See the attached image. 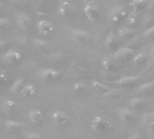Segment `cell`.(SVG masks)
I'll return each mask as SVG.
<instances>
[{
	"mask_svg": "<svg viewBox=\"0 0 154 139\" xmlns=\"http://www.w3.org/2000/svg\"><path fill=\"white\" fill-rule=\"evenodd\" d=\"M84 13L86 18L92 23H96L100 20V9L94 2H87L84 7Z\"/></svg>",
	"mask_w": 154,
	"mask_h": 139,
	"instance_id": "cell-1",
	"label": "cell"
},
{
	"mask_svg": "<svg viewBox=\"0 0 154 139\" xmlns=\"http://www.w3.org/2000/svg\"><path fill=\"white\" fill-rule=\"evenodd\" d=\"M112 125L110 121L104 116L98 115L95 116L92 121V129L96 133H105L111 128Z\"/></svg>",
	"mask_w": 154,
	"mask_h": 139,
	"instance_id": "cell-2",
	"label": "cell"
},
{
	"mask_svg": "<svg viewBox=\"0 0 154 139\" xmlns=\"http://www.w3.org/2000/svg\"><path fill=\"white\" fill-rule=\"evenodd\" d=\"M127 17H128L127 11L123 8H121V7H116V8H112L110 13L111 21L113 23H117V24L125 21Z\"/></svg>",
	"mask_w": 154,
	"mask_h": 139,
	"instance_id": "cell-3",
	"label": "cell"
},
{
	"mask_svg": "<svg viewBox=\"0 0 154 139\" xmlns=\"http://www.w3.org/2000/svg\"><path fill=\"white\" fill-rule=\"evenodd\" d=\"M71 36L75 42L79 44H86L92 39V35L89 32L85 30H81V29L72 30Z\"/></svg>",
	"mask_w": 154,
	"mask_h": 139,
	"instance_id": "cell-4",
	"label": "cell"
},
{
	"mask_svg": "<svg viewBox=\"0 0 154 139\" xmlns=\"http://www.w3.org/2000/svg\"><path fill=\"white\" fill-rule=\"evenodd\" d=\"M52 117H53V120L54 121V123L56 125L63 126V127L68 126L70 125V122H71L70 116L65 112L61 111V110L54 111L52 115Z\"/></svg>",
	"mask_w": 154,
	"mask_h": 139,
	"instance_id": "cell-5",
	"label": "cell"
},
{
	"mask_svg": "<svg viewBox=\"0 0 154 139\" xmlns=\"http://www.w3.org/2000/svg\"><path fill=\"white\" fill-rule=\"evenodd\" d=\"M133 51L129 47H119L114 53L112 58L117 61H128L132 57Z\"/></svg>",
	"mask_w": 154,
	"mask_h": 139,
	"instance_id": "cell-6",
	"label": "cell"
},
{
	"mask_svg": "<svg viewBox=\"0 0 154 139\" xmlns=\"http://www.w3.org/2000/svg\"><path fill=\"white\" fill-rule=\"evenodd\" d=\"M61 76L60 71L54 68H44L39 72V77L46 80V81H53L57 78H59Z\"/></svg>",
	"mask_w": 154,
	"mask_h": 139,
	"instance_id": "cell-7",
	"label": "cell"
},
{
	"mask_svg": "<svg viewBox=\"0 0 154 139\" xmlns=\"http://www.w3.org/2000/svg\"><path fill=\"white\" fill-rule=\"evenodd\" d=\"M104 46L107 48V50L114 53L119 48V39H118V36L113 32H110L106 36V37H105Z\"/></svg>",
	"mask_w": 154,
	"mask_h": 139,
	"instance_id": "cell-8",
	"label": "cell"
},
{
	"mask_svg": "<svg viewBox=\"0 0 154 139\" xmlns=\"http://www.w3.org/2000/svg\"><path fill=\"white\" fill-rule=\"evenodd\" d=\"M58 13L62 17H70L75 13V8L69 1H62L58 7Z\"/></svg>",
	"mask_w": 154,
	"mask_h": 139,
	"instance_id": "cell-9",
	"label": "cell"
},
{
	"mask_svg": "<svg viewBox=\"0 0 154 139\" xmlns=\"http://www.w3.org/2000/svg\"><path fill=\"white\" fill-rule=\"evenodd\" d=\"M36 28L37 31L44 36H48L50 34H52L54 32V26L53 24L46 20V19H41L37 22L36 25Z\"/></svg>",
	"mask_w": 154,
	"mask_h": 139,
	"instance_id": "cell-10",
	"label": "cell"
},
{
	"mask_svg": "<svg viewBox=\"0 0 154 139\" xmlns=\"http://www.w3.org/2000/svg\"><path fill=\"white\" fill-rule=\"evenodd\" d=\"M2 59L7 64H16L20 62L22 59V55L17 50H8L3 55Z\"/></svg>",
	"mask_w": 154,
	"mask_h": 139,
	"instance_id": "cell-11",
	"label": "cell"
},
{
	"mask_svg": "<svg viewBox=\"0 0 154 139\" xmlns=\"http://www.w3.org/2000/svg\"><path fill=\"white\" fill-rule=\"evenodd\" d=\"M17 25L22 30L28 29L32 25V20L27 14L21 13L17 17Z\"/></svg>",
	"mask_w": 154,
	"mask_h": 139,
	"instance_id": "cell-12",
	"label": "cell"
},
{
	"mask_svg": "<svg viewBox=\"0 0 154 139\" xmlns=\"http://www.w3.org/2000/svg\"><path fill=\"white\" fill-rule=\"evenodd\" d=\"M33 46L40 53H46L50 48L48 42L41 38H35L33 40Z\"/></svg>",
	"mask_w": 154,
	"mask_h": 139,
	"instance_id": "cell-13",
	"label": "cell"
},
{
	"mask_svg": "<svg viewBox=\"0 0 154 139\" xmlns=\"http://www.w3.org/2000/svg\"><path fill=\"white\" fill-rule=\"evenodd\" d=\"M28 118L33 125H39L43 121V113L37 109L31 110L28 114Z\"/></svg>",
	"mask_w": 154,
	"mask_h": 139,
	"instance_id": "cell-14",
	"label": "cell"
},
{
	"mask_svg": "<svg viewBox=\"0 0 154 139\" xmlns=\"http://www.w3.org/2000/svg\"><path fill=\"white\" fill-rule=\"evenodd\" d=\"M148 5V0H131L130 6L132 8L133 12L139 13L141 10H144Z\"/></svg>",
	"mask_w": 154,
	"mask_h": 139,
	"instance_id": "cell-15",
	"label": "cell"
},
{
	"mask_svg": "<svg viewBox=\"0 0 154 139\" xmlns=\"http://www.w3.org/2000/svg\"><path fill=\"white\" fill-rule=\"evenodd\" d=\"M120 118L126 123H131L135 119V114L129 109H122L120 111Z\"/></svg>",
	"mask_w": 154,
	"mask_h": 139,
	"instance_id": "cell-16",
	"label": "cell"
},
{
	"mask_svg": "<svg viewBox=\"0 0 154 139\" xmlns=\"http://www.w3.org/2000/svg\"><path fill=\"white\" fill-rule=\"evenodd\" d=\"M20 94L26 98L32 97L35 94V88L32 84H26V85L25 84L24 87L22 88V90L20 92Z\"/></svg>",
	"mask_w": 154,
	"mask_h": 139,
	"instance_id": "cell-17",
	"label": "cell"
},
{
	"mask_svg": "<svg viewBox=\"0 0 154 139\" xmlns=\"http://www.w3.org/2000/svg\"><path fill=\"white\" fill-rule=\"evenodd\" d=\"M140 16L137 12H132L131 14L128 15L125 21L128 23L129 26H137L140 23Z\"/></svg>",
	"mask_w": 154,
	"mask_h": 139,
	"instance_id": "cell-18",
	"label": "cell"
},
{
	"mask_svg": "<svg viewBox=\"0 0 154 139\" xmlns=\"http://www.w3.org/2000/svg\"><path fill=\"white\" fill-rule=\"evenodd\" d=\"M3 108L8 114H14L17 109V104L13 100H8L4 103Z\"/></svg>",
	"mask_w": 154,
	"mask_h": 139,
	"instance_id": "cell-19",
	"label": "cell"
},
{
	"mask_svg": "<svg viewBox=\"0 0 154 139\" xmlns=\"http://www.w3.org/2000/svg\"><path fill=\"white\" fill-rule=\"evenodd\" d=\"M133 36V31L128 27H122L118 30V36L122 39L130 38Z\"/></svg>",
	"mask_w": 154,
	"mask_h": 139,
	"instance_id": "cell-20",
	"label": "cell"
},
{
	"mask_svg": "<svg viewBox=\"0 0 154 139\" xmlns=\"http://www.w3.org/2000/svg\"><path fill=\"white\" fill-rule=\"evenodd\" d=\"M25 86V80L23 78H17L11 87V91L14 93H20Z\"/></svg>",
	"mask_w": 154,
	"mask_h": 139,
	"instance_id": "cell-21",
	"label": "cell"
},
{
	"mask_svg": "<svg viewBox=\"0 0 154 139\" xmlns=\"http://www.w3.org/2000/svg\"><path fill=\"white\" fill-rule=\"evenodd\" d=\"M140 81V77H124L117 83L121 86H131Z\"/></svg>",
	"mask_w": 154,
	"mask_h": 139,
	"instance_id": "cell-22",
	"label": "cell"
},
{
	"mask_svg": "<svg viewBox=\"0 0 154 139\" xmlns=\"http://www.w3.org/2000/svg\"><path fill=\"white\" fill-rule=\"evenodd\" d=\"M103 65L107 70H113L116 67V61L113 58H105L103 61Z\"/></svg>",
	"mask_w": 154,
	"mask_h": 139,
	"instance_id": "cell-23",
	"label": "cell"
},
{
	"mask_svg": "<svg viewBox=\"0 0 154 139\" xmlns=\"http://www.w3.org/2000/svg\"><path fill=\"white\" fill-rule=\"evenodd\" d=\"M133 61H134V64L137 65H141L143 64L146 63L147 61V57L146 55L143 54V53H140L138 55H136L133 58Z\"/></svg>",
	"mask_w": 154,
	"mask_h": 139,
	"instance_id": "cell-24",
	"label": "cell"
},
{
	"mask_svg": "<svg viewBox=\"0 0 154 139\" xmlns=\"http://www.w3.org/2000/svg\"><path fill=\"white\" fill-rule=\"evenodd\" d=\"M144 36H145L146 38H148L149 40L154 41V26L151 27L150 28H149V29L145 32Z\"/></svg>",
	"mask_w": 154,
	"mask_h": 139,
	"instance_id": "cell-25",
	"label": "cell"
},
{
	"mask_svg": "<svg viewBox=\"0 0 154 139\" xmlns=\"http://www.w3.org/2000/svg\"><path fill=\"white\" fill-rule=\"evenodd\" d=\"M8 83V77L5 73H0V88L4 87Z\"/></svg>",
	"mask_w": 154,
	"mask_h": 139,
	"instance_id": "cell-26",
	"label": "cell"
},
{
	"mask_svg": "<svg viewBox=\"0 0 154 139\" xmlns=\"http://www.w3.org/2000/svg\"><path fill=\"white\" fill-rule=\"evenodd\" d=\"M9 25V21L8 19L5 18V17H0V30H3L6 27H8Z\"/></svg>",
	"mask_w": 154,
	"mask_h": 139,
	"instance_id": "cell-27",
	"label": "cell"
},
{
	"mask_svg": "<svg viewBox=\"0 0 154 139\" xmlns=\"http://www.w3.org/2000/svg\"><path fill=\"white\" fill-rule=\"evenodd\" d=\"M93 87H94V88L96 91H103V90H105V89L107 88L105 86L102 85V84L99 83V82H94Z\"/></svg>",
	"mask_w": 154,
	"mask_h": 139,
	"instance_id": "cell-28",
	"label": "cell"
},
{
	"mask_svg": "<svg viewBox=\"0 0 154 139\" xmlns=\"http://www.w3.org/2000/svg\"><path fill=\"white\" fill-rule=\"evenodd\" d=\"M28 0H10L11 4L17 5V6H25L26 5Z\"/></svg>",
	"mask_w": 154,
	"mask_h": 139,
	"instance_id": "cell-29",
	"label": "cell"
},
{
	"mask_svg": "<svg viewBox=\"0 0 154 139\" xmlns=\"http://www.w3.org/2000/svg\"><path fill=\"white\" fill-rule=\"evenodd\" d=\"M73 88L76 92H83L85 90V85L82 83H77L74 85Z\"/></svg>",
	"mask_w": 154,
	"mask_h": 139,
	"instance_id": "cell-30",
	"label": "cell"
},
{
	"mask_svg": "<svg viewBox=\"0 0 154 139\" xmlns=\"http://www.w3.org/2000/svg\"><path fill=\"white\" fill-rule=\"evenodd\" d=\"M6 124H7L8 128H14V129H15L17 126H20L19 124H18L17 122H15V121H8V122H7Z\"/></svg>",
	"mask_w": 154,
	"mask_h": 139,
	"instance_id": "cell-31",
	"label": "cell"
},
{
	"mask_svg": "<svg viewBox=\"0 0 154 139\" xmlns=\"http://www.w3.org/2000/svg\"><path fill=\"white\" fill-rule=\"evenodd\" d=\"M27 139H40V136L37 135V134H35V133H31V134L28 135Z\"/></svg>",
	"mask_w": 154,
	"mask_h": 139,
	"instance_id": "cell-32",
	"label": "cell"
},
{
	"mask_svg": "<svg viewBox=\"0 0 154 139\" xmlns=\"http://www.w3.org/2000/svg\"><path fill=\"white\" fill-rule=\"evenodd\" d=\"M7 46V42L4 40H0V51L3 50Z\"/></svg>",
	"mask_w": 154,
	"mask_h": 139,
	"instance_id": "cell-33",
	"label": "cell"
},
{
	"mask_svg": "<svg viewBox=\"0 0 154 139\" xmlns=\"http://www.w3.org/2000/svg\"><path fill=\"white\" fill-rule=\"evenodd\" d=\"M129 139H141V137L140 135H138V134H134V135L131 136Z\"/></svg>",
	"mask_w": 154,
	"mask_h": 139,
	"instance_id": "cell-34",
	"label": "cell"
},
{
	"mask_svg": "<svg viewBox=\"0 0 154 139\" xmlns=\"http://www.w3.org/2000/svg\"><path fill=\"white\" fill-rule=\"evenodd\" d=\"M150 124H151V125H153L154 126V115L151 116V118H150Z\"/></svg>",
	"mask_w": 154,
	"mask_h": 139,
	"instance_id": "cell-35",
	"label": "cell"
},
{
	"mask_svg": "<svg viewBox=\"0 0 154 139\" xmlns=\"http://www.w3.org/2000/svg\"><path fill=\"white\" fill-rule=\"evenodd\" d=\"M2 13H3V6L1 3H0V15H1Z\"/></svg>",
	"mask_w": 154,
	"mask_h": 139,
	"instance_id": "cell-36",
	"label": "cell"
},
{
	"mask_svg": "<svg viewBox=\"0 0 154 139\" xmlns=\"http://www.w3.org/2000/svg\"><path fill=\"white\" fill-rule=\"evenodd\" d=\"M36 1H38L39 3H45V2L47 1V0H36Z\"/></svg>",
	"mask_w": 154,
	"mask_h": 139,
	"instance_id": "cell-37",
	"label": "cell"
},
{
	"mask_svg": "<svg viewBox=\"0 0 154 139\" xmlns=\"http://www.w3.org/2000/svg\"><path fill=\"white\" fill-rule=\"evenodd\" d=\"M1 125H2V122H1V119H0V128H1Z\"/></svg>",
	"mask_w": 154,
	"mask_h": 139,
	"instance_id": "cell-38",
	"label": "cell"
},
{
	"mask_svg": "<svg viewBox=\"0 0 154 139\" xmlns=\"http://www.w3.org/2000/svg\"><path fill=\"white\" fill-rule=\"evenodd\" d=\"M152 54H153V56H154V50L152 51Z\"/></svg>",
	"mask_w": 154,
	"mask_h": 139,
	"instance_id": "cell-39",
	"label": "cell"
}]
</instances>
